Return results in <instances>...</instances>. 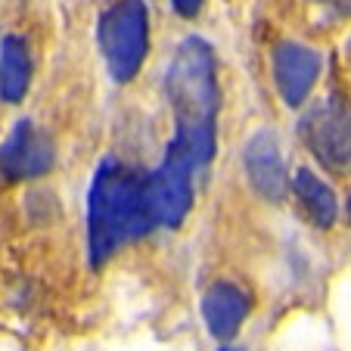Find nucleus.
<instances>
[{"instance_id":"20e7f679","label":"nucleus","mask_w":351,"mask_h":351,"mask_svg":"<svg viewBox=\"0 0 351 351\" xmlns=\"http://www.w3.org/2000/svg\"><path fill=\"white\" fill-rule=\"evenodd\" d=\"M199 168L180 146L168 143L165 159L153 174L143 178L146 212L153 218V227H180L193 208V174Z\"/></svg>"},{"instance_id":"9b49d317","label":"nucleus","mask_w":351,"mask_h":351,"mask_svg":"<svg viewBox=\"0 0 351 351\" xmlns=\"http://www.w3.org/2000/svg\"><path fill=\"white\" fill-rule=\"evenodd\" d=\"M32 84V56L25 50V40L3 38L0 44V97L7 103H19Z\"/></svg>"},{"instance_id":"6e6552de","label":"nucleus","mask_w":351,"mask_h":351,"mask_svg":"<svg viewBox=\"0 0 351 351\" xmlns=\"http://www.w3.org/2000/svg\"><path fill=\"white\" fill-rule=\"evenodd\" d=\"M243 165H245V178L252 184V190L258 196L280 202L289 190V178H286V165L280 156L277 137L271 131H255L249 137L243 149Z\"/></svg>"},{"instance_id":"4468645a","label":"nucleus","mask_w":351,"mask_h":351,"mask_svg":"<svg viewBox=\"0 0 351 351\" xmlns=\"http://www.w3.org/2000/svg\"><path fill=\"white\" fill-rule=\"evenodd\" d=\"M221 351H237V348H221Z\"/></svg>"},{"instance_id":"1a4fd4ad","label":"nucleus","mask_w":351,"mask_h":351,"mask_svg":"<svg viewBox=\"0 0 351 351\" xmlns=\"http://www.w3.org/2000/svg\"><path fill=\"white\" fill-rule=\"evenodd\" d=\"M245 314H249V298L233 283H215L202 295V317L218 342H230L237 336Z\"/></svg>"},{"instance_id":"f03ea898","label":"nucleus","mask_w":351,"mask_h":351,"mask_svg":"<svg viewBox=\"0 0 351 351\" xmlns=\"http://www.w3.org/2000/svg\"><path fill=\"white\" fill-rule=\"evenodd\" d=\"M153 230V218L146 212L143 174L106 159L97 168L87 196V252L90 265H106L121 245L140 239Z\"/></svg>"},{"instance_id":"0eeeda50","label":"nucleus","mask_w":351,"mask_h":351,"mask_svg":"<svg viewBox=\"0 0 351 351\" xmlns=\"http://www.w3.org/2000/svg\"><path fill=\"white\" fill-rule=\"evenodd\" d=\"M320 66H324V56L295 40H286L274 50V81L286 106L295 109L305 103L320 78Z\"/></svg>"},{"instance_id":"7ed1b4c3","label":"nucleus","mask_w":351,"mask_h":351,"mask_svg":"<svg viewBox=\"0 0 351 351\" xmlns=\"http://www.w3.org/2000/svg\"><path fill=\"white\" fill-rule=\"evenodd\" d=\"M103 60L115 81H131L149 53V13L143 0H115L97 28Z\"/></svg>"},{"instance_id":"9d476101","label":"nucleus","mask_w":351,"mask_h":351,"mask_svg":"<svg viewBox=\"0 0 351 351\" xmlns=\"http://www.w3.org/2000/svg\"><path fill=\"white\" fill-rule=\"evenodd\" d=\"M292 193L302 202L305 215L311 218V224L317 227H332L339 218V206L332 190L311 171V168H298L295 178H292Z\"/></svg>"},{"instance_id":"f8f14e48","label":"nucleus","mask_w":351,"mask_h":351,"mask_svg":"<svg viewBox=\"0 0 351 351\" xmlns=\"http://www.w3.org/2000/svg\"><path fill=\"white\" fill-rule=\"evenodd\" d=\"M202 3H206V0H171V7L178 10V16H184V19H196Z\"/></svg>"},{"instance_id":"f257e3e1","label":"nucleus","mask_w":351,"mask_h":351,"mask_svg":"<svg viewBox=\"0 0 351 351\" xmlns=\"http://www.w3.org/2000/svg\"><path fill=\"white\" fill-rule=\"evenodd\" d=\"M165 93L174 112L171 143L180 146L196 168L208 165L218 146L221 87L218 62L202 38H186L174 50L165 72Z\"/></svg>"},{"instance_id":"ddd939ff","label":"nucleus","mask_w":351,"mask_h":351,"mask_svg":"<svg viewBox=\"0 0 351 351\" xmlns=\"http://www.w3.org/2000/svg\"><path fill=\"white\" fill-rule=\"evenodd\" d=\"M320 3H326V7H330L332 13H339V16L351 13V0H320Z\"/></svg>"},{"instance_id":"39448f33","label":"nucleus","mask_w":351,"mask_h":351,"mask_svg":"<svg viewBox=\"0 0 351 351\" xmlns=\"http://www.w3.org/2000/svg\"><path fill=\"white\" fill-rule=\"evenodd\" d=\"M302 140L311 156L332 174L351 171V99L330 93L302 119Z\"/></svg>"},{"instance_id":"423d86ee","label":"nucleus","mask_w":351,"mask_h":351,"mask_svg":"<svg viewBox=\"0 0 351 351\" xmlns=\"http://www.w3.org/2000/svg\"><path fill=\"white\" fill-rule=\"evenodd\" d=\"M53 168V143L34 125L22 119L0 143V174L7 180H32Z\"/></svg>"}]
</instances>
